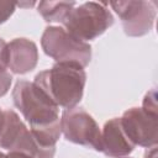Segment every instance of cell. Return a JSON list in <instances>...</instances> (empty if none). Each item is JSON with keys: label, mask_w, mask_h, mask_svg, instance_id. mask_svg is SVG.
<instances>
[{"label": "cell", "mask_w": 158, "mask_h": 158, "mask_svg": "<svg viewBox=\"0 0 158 158\" xmlns=\"http://www.w3.org/2000/svg\"><path fill=\"white\" fill-rule=\"evenodd\" d=\"M15 106L31 126L32 135L43 146L56 147L60 136L58 106L35 84L26 80L16 83L12 90Z\"/></svg>", "instance_id": "1"}, {"label": "cell", "mask_w": 158, "mask_h": 158, "mask_svg": "<svg viewBox=\"0 0 158 158\" xmlns=\"http://www.w3.org/2000/svg\"><path fill=\"white\" fill-rule=\"evenodd\" d=\"M86 74L77 64L57 63L35 77V84L58 107L72 109L81 100Z\"/></svg>", "instance_id": "2"}, {"label": "cell", "mask_w": 158, "mask_h": 158, "mask_svg": "<svg viewBox=\"0 0 158 158\" xmlns=\"http://www.w3.org/2000/svg\"><path fill=\"white\" fill-rule=\"evenodd\" d=\"M106 5V2L90 1L73 7L63 21L64 30L84 42L99 37L114 23V17Z\"/></svg>", "instance_id": "3"}, {"label": "cell", "mask_w": 158, "mask_h": 158, "mask_svg": "<svg viewBox=\"0 0 158 158\" xmlns=\"http://www.w3.org/2000/svg\"><path fill=\"white\" fill-rule=\"evenodd\" d=\"M41 44L44 53L57 63L77 64L84 68L91 59L90 44L75 38L62 27H47L42 35Z\"/></svg>", "instance_id": "4"}, {"label": "cell", "mask_w": 158, "mask_h": 158, "mask_svg": "<svg viewBox=\"0 0 158 158\" xmlns=\"http://www.w3.org/2000/svg\"><path fill=\"white\" fill-rule=\"evenodd\" d=\"M60 131L69 142L100 151L101 131L93 116L83 107L64 110L60 118Z\"/></svg>", "instance_id": "5"}, {"label": "cell", "mask_w": 158, "mask_h": 158, "mask_svg": "<svg viewBox=\"0 0 158 158\" xmlns=\"http://www.w3.org/2000/svg\"><path fill=\"white\" fill-rule=\"evenodd\" d=\"M156 1L127 0L110 1L111 7L120 16L126 35L138 37L148 33L156 19Z\"/></svg>", "instance_id": "6"}, {"label": "cell", "mask_w": 158, "mask_h": 158, "mask_svg": "<svg viewBox=\"0 0 158 158\" xmlns=\"http://www.w3.org/2000/svg\"><path fill=\"white\" fill-rule=\"evenodd\" d=\"M120 121L126 136L135 146L147 148L157 146L158 114L146 111L142 107H132L125 111Z\"/></svg>", "instance_id": "7"}, {"label": "cell", "mask_w": 158, "mask_h": 158, "mask_svg": "<svg viewBox=\"0 0 158 158\" xmlns=\"http://www.w3.org/2000/svg\"><path fill=\"white\" fill-rule=\"evenodd\" d=\"M38 60L36 44L27 38H15L7 44V67L15 74H26L35 69Z\"/></svg>", "instance_id": "8"}, {"label": "cell", "mask_w": 158, "mask_h": 158, "mask_svg": "<svg viewBox=\"0 0 158 158\" xmlns=\"http://www.w3.org/2000/svg\"><path fill=\"white\" fill-rule=\"evenodd\" d=\"M135 148V144L126 136L120 118L107 121L101 132L100 152H104L111 158L127 157Z\"/></svg>", "instance_id": "9"}, {"label": "cell", "mask_w": 158, "mask_h": 158, "mask_svg": "<svg viewBox=\"0 0 158 158\" xmlns=\"http://www.w3.org/2000/svg\"><path fill=\"white\" fill-rule=\"evenodd\" d=\"M75 6L73 1H41L38 12L48 22H62L68 16L69 11Z\"/></svg>", "instance_id": "10"}, {"label": "cell", "mask_w": 158, "mask_h": 158, "mask_svg": "<svg viewBox=\"0 0 158 158\" xmlns=\"http://www.w3.org/2000/svg\"><path fill=\"white\" fill-rule=\"evenodd\" d=\"M16 2L0 0V25L4 23L15 11Z\"/></svg>", "instance_id": "11"}, {"label": "cell", "mask_w": 158, "mask_h": 158, "mask_svg": "<svg viewBox=\"0 0 158 158\" xmlns=\"http://www.w3.org/2000/svg\"><path fill=\"white\" fill-rule=\"evenodd\" d=\"M12 77L7 70H0V98L4 96L11 85Z\"/></svg>", "instance_id": "12"}, {"label": "cell", "mask_w": 158, "mask_h": 158, "mask_svg": "<svg viewBox=\"0 0 158 158\" xmlns=\"http://www.w3.org/2000/svg\"><path fill=\"white\" fill-rule=\"evenodd\" d=\"M7 67V43L0 37V70H6Z\"/></svg>", "instance_id": "13"}, {"label": "cell", "mask_w": 158, "mask_h": 158, "mask_svg": "<svg viewBox=\"0 0 158 158\" xmlns=\"http://www.w3.org/2000/svg\"><path fill=\"white\" fill-rule=\"evenodd\" d=\"M6 156H7V158H31V157H28V156H26V154H23V153L14 152V151H10Z\"/></svg>", "instance_id": "14"}, {"label": "cell", "mask_w": 158, "mask_h": 158, "mask_svg": "<svg viewBox=\"0 0 158 158\" xmlns=\"http://www.w3.org/2000/svg\"><path fill=\"white\" fill-rule=\"evenodd\" d=\"M144 158H157V148L156 147L148 148L147 152L144 153Z\"/></svg>", "instance_id": "15"}, {"label": "cell", "mask_w": 158, "mask_h": 158, "mask_svg": "<svg viewBox=\"0 0 158 158\" xmlns=\"http://www.w3.org/2000/svg\"><path fill=\"white\" fill-rule=\"evenodd\" d=\"M4 120H5V110H2L0 107V130H1V127L4 125Z\"/></svg>", "instance_id": "16"}, {"label": "cell", "mask_w": 158, "mask_h": 158, "mask_svg": "<svg viewBox=\"0 0 158 158\" xmlns=\"http://www.w3.org/2000/svg\"><path fill=\"white\" fill-rule=\"evenodd\" d=\"M16 5H19V6H33L35 2H25V4H16Z\"/></svg>", "instance_id": "17"}, {"label": "cell", "mask_w": 158, "mask_h": 158, "mask_svg": "<svg viewBox=\"0 0 158 158\" xmlns=\"http://www.w3.org/2000/svg\"><path fill=\"white\" fill-rule=\"evenodd\" d=\"M0 158H7V156H6V154H4V153H1V152H0Z\"/></svg>", "instance_id": "18"}]
</instances>
